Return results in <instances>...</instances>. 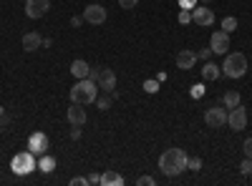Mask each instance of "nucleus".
<instances>
[{"mask_svg": "<svg viewBox=\"0 0 252 186\" xmlns=\"http://www.w3.org/2000/svg\"><path fill=\"white\" fill-rule=\"evenodd\" d=\"M187 161H189V156L182 149H166L159 159V169L164 176H179L187 169Z\"/></svg>", "mask_w": 252, "mask_h": 186, "instance_id": "f257e3e1", "label": "nucleus"}, {"mask_svg": "<svg viewBox=\"0 0 252 186\" xmlns=\"http://www.w3.org/2000/svg\"><path fill=\"white\" fill-rule=\"evenodd\" d=\"M68 96H71V103L89 106V103H96V98H98V86L91 78H78V83L68 91Z\"/></svg>", "mask_w": 252, "mask_h": 186, "instance_id": "f03ea898", "label": "nucleus"}, {"mask_svg": "<svg viewBox=\"0 0 252 186\" xmlns=\"http://www.w3.org/2000/svg\"><path fill=\"white\" fill-rule=\"evenodd\" d=\"M220 68L227 78H242L247 73V55L245 53H224V63Z\"/></svg>", "mask_w": 252, "mask_h": 186, "instance_id": "7ed1b4c3", "label": "nucleus"}, {"mask_svg": "<svg viewBox=\"0 0 252 186\" xmlns=\"http://www.w3.org/2000/svg\"><path fill=\"white\" fill-rule=\"evenodd\" d=\"M10 169H13V174H18V176H28L33 169H38L35 154H33V151H20V154H15L13 161H10Z\"/></svg>", "mask_w": 252, "mask_h": 186, "instance_id": "20e7f679", "label": "nucleus"}, {"mask_svg": "<svg viewBox=\"0 0 252 186\" xmlns=\"http://www.w3.org/2000/svg\"><path fill=\"white\" fill-rule=\"evenodd\" d=\"M204 121L209 129H222V126H227V111L222 106H209L204 111Z\"/></svg>", "mask_w": 252, "mask_h": 186, "instance_id": "39448f33", "label": "nucleus"}, {"mask_svg": "<svg viewBox=\"0 0 252 186\" xmlns=\"http://www.w3.org/2000/svg\"><path fill=\"white\" fill-rule=\"evenodd\" d=\"M83 20L91 26H103L106 23V8L98 5V3H91L86 10H83Z\"/></svg>", "mask_w": 252, "mask_h": 186, "instance_id": "423d86ee", "label": "nucleus"}, {"mask_svg": "<svg viewBox=\"0 0 252 186\" xmlns=\"http://www.w3.org/2000/svg\"><path fill=\"white\" fill-rule=\"evenodd\" d=\"M51 10V0H26V15L38 20Z\"/></svg>", "mask_w": 252, "mask_h": 186, "instance_id": "0eeeda50", "label": "nucleus"}, {"mask_svg": "<svg viewBox=\"0 0 252 186\" xmlns=\"http://www.w3.org/2000/svg\"><path fill=\"white\" fill-rule=\"evenodd\" d=\"M227 123H229V129H232V131H242L247 126V108L235 106L232 111L227 113Z\"/></svg>", "mask_w": 252, "mask_h": 186, "instance_id": "6e6552de", "label": "nucleus"}, {"mask_svg": "<svg viewBox=\"0 0 252 186\" xmlns=\"http://www.w3.org/2000/svg\"><path fill=\"white\" fill-rule=\"evenodd\" d=\"M96 86H98L101 91H106V93H114V88H116V73H114L111 68H103V66H101L98 78H96Z\"/></svg>", "mask_w": 252, "mask_h": 186, "instance_id": "1a4fd4ad", "label": "nucleus"}, {"mask_svg": "<svg viewBox=\"0 0 252 186\" xmlns=\"http://www.w3.org/2000/svg\"><path fill=\"white\" fill-rule=\"evenodd\" d=\"M192 23H197L202 28H209V26L215 23V13L209 10V8H204V5H194L192 8Z\"/></svg>", "mask_w": 252, "mask_h": 186, "instance_id": "9d476101", "label": "nucleus"}, {"mask_svg": "<svg viewBox=\"0 0 252 186\" xmlns=\"http://www.w3.org/2000/svg\"><path fill=\"white\" fill-rule=\"evenodd\" d=\"M46 149H48V136H46L43 131L31 133V138H28V151H33V154H43Z\"/></svg>", "mask_w": 252, "mask_h": 186, "instance_id": "9b49d317", "label": "nucleus"}, {"mask_svg": "<svg viewBox=\"0 0 252 186\" xmlns=\"http://www.w3.org/2000/svg\"><path fill=\"white\" fill-rule=\"evenodd\" d=\"M194 63H197V53H194V51L184 48V51L177 53V68H182V71H192Z\"/></svg>", "mask_w": 252, "mask_h": 186, "instance_id": "f8f14e48", "label": "nucleus"}, {"mask_svg": "<svg viewBox=\"0 0 252 186\" xmlns=\"http://www.w3.org/2000/svg\"><path fill=\"white\" fill-rule=\"evenodd\" d=\"M209 48H212L215 53H227V48H229V33H224V30L212 33V40H209Z\"/></svg>", "mask_w": 252, "mask_h": 186, "instance_id": "ddd939ff", "label": "nucleus"}, {"mask_svg": "<svg viewBox=\"0 0 252 186\" xmlns=\"http://www.w3.org/2000/svg\"><path fill=\"white\" fill-rule=\"evenodd\" d=\"M66 118L73 126H83V123H86V108H83L81 103H71V108L66 111Z\"/></svg>", "mask_w": 252, "mask_h": 186, "instance_id": "4468645a", "label": "nucleus"}, {"mask_svg": "<svg viewBox=\"0 0 252 186\" xmlns=\"http://www.w3.org/2000/svg\"><path fill=\"white\" fill-rule=\"evenodd\" d=\"M40 46H43V38H40V33H35V30H31V33H26V35H23V48H26L28 53H33V51H38Z\"/></svg>", "mask_w": 252, "mask_h": 186, "instance_id": "2eb2a0df", "label": "nucleus"}, {"mask_svg": "<svg viewBox=\"0 0 252 186\" xmlns=\"http://www.w3.org/2000/svg\"><path fill=\"white\" fill-rule=\"evenodd\" d=\"M222 76V68L217 63H212V60H204V68H202V78L204 80H217Z\"/></svg>", "mask_w": 252, "mask_h": 186, "instance_id": "dca6fc26", "label": "nucleus"}, {"mask_svg": "<svg viewBox=\"0 0 252 186\" xmlns=\"http://www.w3.org/2000/svg\"><path fill=\"white\" fill-rule=\"evenodd\" d=\"M89 71H91V66L86 63V60H81V58H76L73 63H71V73L76 78H89Z\"/></svg>", "mask_w": 252, "mask_h": 186, "instance_id": "f3484780", "label": "nucleus"}, {"mask_svg": "<svg viewBox=\"0 0 252 186\" xmlns=\"http://www.w3.org/2000/svg\"><path fill=\"white\" fill-rule=\"evenodd\" d=\"M101 186H124V176L109 169L106 174H101Z\"/></svg>", "mask_w": 252, "mask_h": 186, "instance_id": "a211bd4d", "label": "nucleus"}, {"mask_svg": "<svg viewBox=\"0 0 252 186\" xmlns=\"http://www.w3.org/2000/svg\"><path fill=\"white\" fill-rule=\"evenodd\" d=\"M38 171H43V174L56 171V159H53V156H43V159L38 161Z\"/></svg>", "mask_w": 252, "mask_h": 186, "instance_id": "6ab92c4d", "label": "nucleus"}, {"mask_svg": "<svg viewBox=\"0 0 252 186\" xmlns=\"http://www.w3.org/2000/svg\"><path fill=\"white\" fill-rule=\"evenodd\" d=\"M222 101H224V106H227V108H235V106H240V91H227Z\"/></svg>", "mask_w": 252, "mask_h": 186, "instance_id": "aec40b11", "label": "nucleus"}, {"mask_svg": "<svg viewBox=\"0 0 252 186\" xmlns=\"http://www.w3.org/2000/svg\"><path fill=\"white\" fill-rule=\"evenodd\" d=\"M222 28H224V33L237 30V18H235V15H227V18L222 20Z\"/></svg>", "mask_w": 252, "mask_h": 186, "instance_id": "412c9836", "label": "nucleus"}, {"mask_svg": "<svg viewBox=\"0 0 252 186\" xmlns=\"http://www.w3.org/2000/svg\"><path fill=\"white\" fill-rule=\"evenodd\" d=\"M96 106H98L101 111H109V108H111V98H109V96H103V98H96Z\"/></svg>", "mask_w": 252, "mask_h": 186, "instance_id": "4be33fe9", "label": "nucleus"}, {"mask_svg": "<svg viewBox=\"0 0 252 186\" xmlns=\"http://www.w3.org/2000/svg\"><path fill=\"white\" fill-rule=\"evenodd\" d=\"M144 91L146 93H157L159 91V80H144Z\"/></svg>", "mask_w": 252, "mask_h": 186, "instance_id": "5701e85b", "label": "nucleus"}, {"mask_svg": "<svg viewBox=\"0 0 252 186\" xmlns=\"http://www.w3.org/2000/svg\"><path fill=\"white\" fill-rule=\"evenodd\" d=\"M187 169L189 171H202V159H189L187 161Z\"/></svg>", "mask_w": 252, "mask_h": 186, "instance_id": "b1692460", "label": "nucleus"}, {"mask_svg": "<svg viewBox=\"0 0 252 186\" xmlns=\"http://www.w3.org/2000/svg\"><path fill=\"white\" fill-rule=\"evenodd\" d=\"M240 171H242L245 176H250V174H252V159H247V156H245V161L240 163Z\"/></svg>", "mask_w": 252, "mask_h": 186, "instance_id": "393cba45", "label": "nucleus"}, {"mask_svg": "<svg viewBox=\"0 0 252 186\" xmlns=\"http://www.w3.org/2000/svg\"><path fill=\"white\" fill-rule=\"evenodd\" d=\"M139 186H154L157 184V179L154 176H139V181H136Z\"/></svg>", "mask_w": 252, "mask_h": 186, "instance_id": "a878e982", "label": "nucleus"}, {"mask_svg": "<svg viewBox=\"0 0 252 186\" xmlns=\"http://www.w3.org/2000/svg\"><path fill=\"white\" fill-rule=\"evenodd\" d=\"M179 23H182V26L192 23V13H189V10H182V13H179Z\"/></svg>", "mask_w": 252, "mask_h": 186, "instance_id": "bb28decb", "label": "nucleus"}, {"mask_svg": "<svg viewBox=\"0 0 252 186\" xmlns=\"http://www.w3.org/2000/svg\"><path fill=\"white\" fill-rule=\"evenodd\" d=\"M212 55H215V51H212V48H202V51L197 53V58H202V60H209Z\"/></svg>", "mask_w": 252, "mask_h": 186, "instance_id": "cd10ccee", "label": "nucleus"}, {"mask_svg": "<svg viewBox=\"0 0 252 186\" xmlns=\"http://www.w3.org/2000/svg\"><path fill=\"white\" fill-rule=\"evenodd\" d=\"M119 5H121V8H126V10H131V8H136V5H139V0H119Z\"/></svg>", "mask_w": 252, "mask_h": 186, "instance_id": "c85d7f7f", "label": "nucleus"}, {"mask_svg": "<svg viewBox=\"0 0 252 186\" xmlns=\"http://www.w3.org/2000/svg\"><path fill=\"white\" fill-rule=\"evenodd\" d=\"M194 5H197V0H179V8L182 10H192Z\"/></svg>", "mask_w": 252, "mask_h": 186, "instance_id": "c756f323", "label": "nucleus"}, {"mask_svg": "<svg viewBox=\"0 0 252 186\" xmlns=\"http://www.w3.org/2000/svg\"><path fill=\"white\" fill-rule=\"evenodd\" d=\"M89 184V176H76V179H71V186H86Z\"/></svg>", "mask_w": 252, "mask_h": 186, "instance_id": "7c9ffc66", "label": "nucleus"}, {"mask_svg": "<svg viewBox=\"0 0 252 186\" xmlns=\"http://www.w3.org/2000/svg\"><path fill=\"white\" fill-rule=\"evenodd\" d=\"M242 151H245L247 159H252V138H247V141L242 143Z\"/></svg>", "mask_w": 252, "mask_h": 186, "instance_id": "2f4dec72", "label": "nucleus"}, {"mask_svg": "<svg viewBox=\"0 0 252 186\" xmlns=\"http://www.w3.org/2000/svg\"><path fill=\"white\" fill-rule=\"evenodd\" d=\"M202 93H204V86H202V83L192 86V98H202Z\"/></svg>", "mask_w": 252, "mask_h": 186, "instance_id": "473e14b6", "label": "nucleus"}, {"mask_svg": "<svg viewBox=\"0 0 252 186\" xmlns=\"http://www.w3.org/2000/svg\"><path fill=\"white\" fill-rule=\"evenodd\" d=\"M81 23H83V15H73V18H71V26H73V28H78Z\"/></svg>", "mask_w": 252, "mask_h": 186, "instance_id": "72a5a7b5", "label": "nucleus"}, {"mask_svg": "<svg viewBox=\"0 0 252 186\" xmlns=\"http://www.w3.org/2000/svg\"><path fill=\"white\" fill-rule=\"evenodd\" d=\"M89 184H101V176H98V174H91V176H89Z\"/></svg>", "mask_w": 252, "mask_h": 186, "instance_id": "f704fd0d", "label": "nucleus"}, {"mask_svg": "<svg viewBox=\"0 0 252 186\" xmlns=\"http://www.w3.org/2000/svg\"><path fill=\"white\" fill-rule=\"evenodd\" d=\"M71 138L78 141V138H81V129H73V131H71Z\"/></svg>", "mask_w": 252, "mask_h": 186, "instance_id": "c9c22d12", "label": "nucleus"}, {"mask_svg": "<svg viewBox=\"0 0 252 186\" xmlns=\"http://www.w3.org/2000/svg\"><path fill=\"white\" fill-rule=\"evenodd\" d=\"M0 129H3V118H0Z\"/></svg>", "mask_w": 252, "mask_h": 186, "instance_id": "e433bc0d", "label": "nucleus"}, {"mask_svg": "<svg viewBox=\"0 0 252 186\" xmlns=\"http://www.w3.org/2000/svg\"><path fill=\"white\" fill-rule=\"evenodd\" d=\"M202 3H209V0H202Z\"/></svg>", "mask_w": 252, "mask_h": 186, "instance_id": "4c0bfd02", "label": "nucleus"}]
</instances>
